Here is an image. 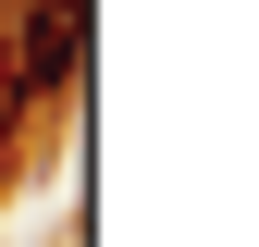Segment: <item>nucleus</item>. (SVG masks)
Returning <instances> with one entry per match:
<instances>
[{
	"label": "nucleus",
	"instance_id": "2",
	"mask_svg": "<svg viewBox=\"0 0 259 247\" xmlns=\"http://www.w3.org/2000/svg\"><path fill=\"white\" fill-rule=\"evenodd\" d=\"M13 99H25V87H13V62H0V136H13Z\"/></svg>",
	"mask_w": 259,
	"mask_h": 247
},
{
	"label": "nucleus",
	"instance_id": "1",
	"mask_svg": "<svg viewBox=\"0 0 259 247\" xmlns=\"http://www.w3.org/2000/svg\"><path fill=\"white\" fill-rule=\"evenodd\" d=\"M87 62V0H25V50H13V87L50 99L62 74Z\"/></svg>",
	"mask_w": 259,
	"mask_h": 247
}]
</instances>
